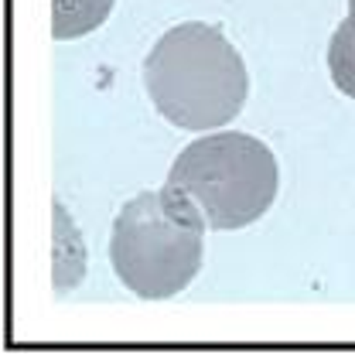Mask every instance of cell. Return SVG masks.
Masks as SVG:
<instances>
[{
    "instance_id": "obj_1",
    "label": "cell",
    "mask_w": 355,
    "mask_h": 355,
    "mask_svg": "<svg viewBox=\"0 0 355 355\" xmlns=\"http://www.w3.org/2000/svg\"><path fill=\"white\" fill-rule=\"evenodd\" d=\"M144 86L168 123L205 133L243 113L250 76L243 55L216 24L188 21L164 31L147 51Z\"/></svg>"
},
{
    "instance_id": "obj_4",
    "label": "cell",
    "mask_w": 355,
    "mask_h": 355,
    "mask_svg": "<svg viewBox=\"0 0 355 355\" xmlns=\"http://www.w3.org/2000/svg\"><path fill=\"white\" fill-rule=\"evenodd\" d=\"M113 3L116 0H51V35L58 42L83 38L110 17Z\"/></svg>"
},
{
    "instance_id": "obj_3",
    "label": "cell",
    "mask_w": 355,
    "mask_h": 355,
    "mask_svg": "<svg viewBox=\"0 0 355 355\" xmlns=\"http://www.w3.org/2000/svg\"><path fill=\"white\" fill-rule=\"evenodd\" d=\"M168 184L202 209L209 229L229 232L253 225L273 205L280 171L263 140L225 130L188 144L168 171Z\"/></svg>"
},
{
    "instance_id": "obj_2",
    "label": "cell",
    "mask_w": 355,
    "mask_h": 355,
    "mask_svg": "<svg viewBox=\"0 0 355 355\" xmlns=\"http://www.w3.org/2000/svg\"><path fill=\"white\" fill-rule=\"evenodd\" d=\"M205 229L202 209L175 184L140 191L113 219L110 263L137 297H175L202 270Z\"/></svg>"
},
{
    "instance_id": "obj_5",
    "label": "cell",
    "mask_w": 355,
    "mask_h": 355,
    "mask_svg": "<svg viewBox=\"0 0 355 355\" xmlns=\"http://www.w3.org/2000/svg\"><path fill=\"white\" fill-rule=\"evenodd\" d=\"M328 69L331 83L349 99H355V0H349V17L338 24V31L328 42Z\"/></svg>"
}]
</instances>
